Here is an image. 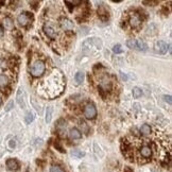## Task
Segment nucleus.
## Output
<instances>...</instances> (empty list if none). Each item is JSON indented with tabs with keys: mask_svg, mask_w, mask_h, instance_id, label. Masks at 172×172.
<instances>
[{
	"mask_svg": "<svg viewBox=\"0 0 172 172\" xmlns=\"http://www.w3.org/2000/svg\"><path fill=\"white\" fill-rule=\"evenodd\" d=\"M98 14L103 18V19L106 18V17H109V13L106 12V10H105V8L103 7V5H100V8L98 9Z\"/></svg>",
	"mask_w": 172,
	"mask_h": 172,
	"instance_id": "17",
	"label": "nucleus"
},
{
	"mask_svg": "<svg viewBox=\"0 0 172 172\" xmlns=\"http://www.w3.org/2000/svg\"><path fill=\"white\" fill-rule=\"evenodd\" d=\"M113 52H114V53H116V54H119V53H122V52H123V50H122L121 45H119V44L115 45V46L113 47Z\"/></svg>",
	"mask_w": 172,
	"mask_h": 172,
	"instance_id": "21",
	"label": "nucleus"
},
{
	"mask_svg": "<svg viewBox=\"0 0 172 172\" xmlns=\"http://www.w3.org/2000/svg\"><path fill=\"white\" fill-rule=\"evenodd\" d=\"M45 70H46V65H45V63L43 61H41V60H37V61L34 62V63L32 64V66H31L30 73L31 76H34V78H39V76H41L44 74Z\"/></svg>",
	"mask_w": 172,
	"mask_h": 172,
	"instance_id": "1",
	"label": "nucleus"
},
{
	"mask_svg": "<svg viewBox=\"0 0 172 172\" xmlns=\"http://www.w3.org/2000/svg\"><path fill=\"white\" fill-rule=\"evenodd\" d=\"M140 133L142 134V135H150L151 133V128L149 124H142L141 128H140Z\"/></svg>",
	"mask_w": 172,
	"mask_h": 172,
	"instance_id": "16",
	"label": "nucleus"
},
{
	"mask_svg": "<svg viewBox=\"0 0 172 172\" xmlns=\"http://www.w3.org/2000/svg\"><path fill=\"white\" fill-rule=\"evenodd\" d=\"M17 103L19 104L20 107L24 109L26 107V103H24V89L22 88H19L18 89V92H17Z\"/></svg>",
	"mask_w": 172,
	"mask_h": 172,
	"instance_id": "11",
	"label": "nucleus"
},
{
	"mask_svg": "<svg viewBox=\"0 0 172 172\" xmlns=\"http://www.w3.org/2000/svg\"><path fill=\"white\" fill-rule=\"evenodd\" d=\"M2 36H3V30H2V28L0 27V38H1Z\"/></svg>",
	"mask_w": 172,
	"mask_h": 172,
	"instance_id": "31",
	"label": "nucleus"
},
{
	"mask_svg": "<svg viewBox=\"0 0 172 172\" xmlns=\"http://www.w3.org/2000/svg\"><path fill=\"white\" fill-rule=\"evenodd\" d=\"M141 95H142L141 88H139V87H134L133 88V97L135 99L139 98V97H141Z\"/></svg>",
	"mask_w": 172,
	"mask_h": 172,
	"instance_id": "19",
	"label": "nucleus"
},
{
	"mask_svg": "<svg viewBox=\"0 0 172 172\" xmlns=\"http://www.w3.org/2000/svg\"><path fill=\"white\" fill-rule=\"evenodd\" d=\"M113 86V81L109 74H103L99 78V87L102 92H109Z\"/></svg>",
	"mask_w": 172,
	"mask_h": 172,
	"instance_id": "2",
	"label": "nucleus"
},
{
	"mask_svg": "<svg viewBox=\"0 0 172 172\" xmlns=\"http://www.w3.org/2000/svg\"><path fill=\"white\" fill-rule=\"evenodd\" d=\"M13 104H14L13 101H10V102L7 104V106H5V111H7V112L11 111V109H13Z\"/></svg>",
	"mask_w": 172,
	"mask_h": 172,
	"instance_id": "25",
	"label": "nucleus"
},
{
	"mask_svg": "<svg viewBox=\"0 0 172 172\" xmlns=\"http://www.w3.org/2000/svg\"><path fill=\"white\" fill-rule=\"evenodd\" d=\"M84 115L87 119H95L97 116V109L92 103H88L84 107Z\"/></svg>",
	"mask_w": 172,
	"mask_h": 172,
	"instance_id": "4",
	"label": "nucleus"
},
{
	"mask_svg": "<svg viewBox=\"0 0 172 172\" xmlns=\"http://www.w3.org/2000/svg\"><path fill=\"white\" fill-rule=\"evenodd\" d=\"M7 167L9 170L11 171H17L19 169V163H18L16 159L14 158H10L7 161Z\"/></svg>",
	"mask_w": 172,
	"mask_h": 172,
	"instance_id": "8",
	"label": "nucleus"
},
{
	"mask_svg": "<svg viewBox=\"0 0 172 172\" xmlns=\"http://www.w3.org/2000/svg\"><path fill=\"white\" fill-rule=\"evenodd\" d=\"M1 103H2V98L0 97V105H1Z\"/></svg>",
	"mask_w": 172,
	"mask_h": 172,
	"instance_id": "32",
	"label": "nucleus"
},
{
	"mask_svg": "<svg viewBox=\"0 0 172 172\" xmlns=\"http://www.w3.org/2000/svg\"><path fill=\"white\" fill-rule=\"evenodd\" d=\"M139 153L144 158H150L152 156V149H151L150 146H144L141 147Z\"/></svg>",
	"mask_w": 172,
	"mask_h": 172,
	"instance_id": "9",
	"label": "nucleus"
},
{
	"mask_svg": "<svg viewBox=\"0 0 172 172\" xmlns=\"http://www.w3.org/2000/svg\"><path fill=\"white\" fill-rule=\"evenodd\" d=\"M50 172H65V171H64V170L62 169L60 166L53 165L52 167H51V169H50Z\"/></svg>",
	"mask_w": 172,
	"mask_h": 172,
	"instance_id": "23",
	"label": "nucleus"
},
{
	"mask_svg": "<svg viewBox=\"0 0 172 172\" xmlns=\"http://www.w3.org/2000/svg\"><path fill=\"white\" fill-rule=\"evenodd\" d=\"M154 48H155V51H156L157 53H159V54H166L167 51L169 50V46L167 45V43H165V41H156Z\"/></svg>",
	"mask_w": 172,
	"mask_h": 172,
	"instance_id": "6",
	"label": "nucleus"
},
{
	"mask_svg": "<svg viewBox=\"0 0 172 172\" xmlns=\"http://www.w3.org/2000/svg\"><path fill=\"white\" fill-rule=\"evenodd\" d=\"M9 78L5 74H0V88H5L9 84Z\"/></svg>",
	"mask_w": 172,
	"mask_h": 172,
	"instance_id": "15",
	"label": "nucleus"
},
{
	"mask_svg": "<svg viewBox=\"0 0 172 172\" xmlns=\"http://www.w3.org/2000/svg\"><path fill=\"white\" fill-rule=\"evenodd\" d=\"M34 120V116H33V113H31V112H28V113L26 114V117H24V121H26V123H31V122Z\"/></svg>",
	"mask_w": 172,
	"mask_h": 172,
	"instance_id": "20",
	"label": "nucleus"
},
{
	"mask_svg": "<svg viewBox=\"0 0 172 172\" xmlns=\"http://www.w3.org/2000/svg\"><path fill=\"white\" fill-rule=\"evenodd\" d=\"M74 79H76V82L78 83V84H81V83L84 81V73H83V72H81V71L76 72Z\"/></svg>",
	"mask_w": 172,
	"mask_h": 172,
	"instance_id": "18",
	"label": "nucleus"
},
{
	"mask_svg": "<svg viewBox=\"0 0 172 172\" xmlns=\"http://www.w3.org/2000/svg\"><path fill=\"white\" fill-rule=\"evenodd\" d=\"M71 154L73 155V156H76V157H78V158H81V157H83L85 155V153L84 152H82V151H80V150H73L71 152Z\"/></svg>",
	"mask_w": 172,
	"mask_h": 172,
	"instance_id": "22",
	"label": "nucleus"
},
{
	"mask_svg": "<svg viewBox=\"0 0 172 172\" xmlns=\"http://www.w3.org/2000/svg\"><path fill=\"white\" fill-rule=\"evenodd\" d=\"M164 99H165L166 102H168L169 104H171L172 100H171V96H164Z\"/></svg>",
	"mask_w": 172,
	"mask_h": 172,
	"instance_id": "28",
	"label": "nucleus"
},
{
	"mask_svg": "<svg viewBox=\"0 0 172 172\" xmlns=\"http://www.w3.org/2000/svg\"><path fill=\"white\" fill-rule=\"evenodd\" d=\"M44 32H45V34H46L47 36L49 37V38H51V39H55V38H57V33H55L54 29L51 28V27L45 26L44 27Z\"/></svg>",
	"mask_w": 172,
	"mask_h": 172,
	"instance_id": "12",
	"label": "nucleus"
},
{
	"mask_svg": "<svg viewBox=\"0 0 172 172\" xmlns=\"http://www.w3.org/2000/svg\"><path fill=\"white\" fill-rule=\"evenodd\" d=\"M69 136H70V138H71V139H80V138L82 137V133H81L80 130L73 128H71V130H70Z\"/></svg>",
	"mask_w": 172,
	"mask_h": 172,
	"instance_id": "13",
	"label": "nucleus"
},
{
	"mask_svg": "<svg viewBox=\"0 0 172 172\" xmlns=\"http://www.w3.org/2000/svg\"><path fill=\"white\" fill-rule=\"evenodd\" d=\"M51 113H52V109H51V107H48V109H47V117H46V121L47 122H50Z\"/></svg>",
	"mask_w": 172,
	"mask_h": 172,
	"instance_id": "24",
	"label": "nucleus"
},
{
	"mask_svg": "<svg viewBox=\"0 0 172 172\" xmlns=\"http://www.w3.org/2000/svg\"><path fill=\"white\" fill-rule=\"evenodd\" d=\"M81 1H68V0H66L65 1V5H81Z\"/></svg>",
	"mask_w": 172,
	"mask_h": 172,
	"instance_id": "26",
	"label": "nucleus"
},
{
	"mask_svg": "<svg viewBox=\"0 0 172 172\" xmlns=\"http://www.w3.org/2000/svg\"><path fill=\"white\" fill-rule=\"evenodd\" d=\"M60 24H61L62 29L65 31H71L73 30V22L68 18H62L60 20Z\"/></svg>",
	"mask_w": 172,
	"mask_h": 172,
	"instance_id": "7",
	"label": "nucleus"
},
{
	"mask_svg": "<svg viewBox=\"0 0 172 172\" xmlns=\"http://www.w3.org/2000/svg\"><path fill=\"white\" fill-rule=\"evenodd\" d=\"M144 5H158V1H144Z\"/></svg>",
	"mask_w": 172,
	"mask_h": 172,
	"instance_id": "27",
	"label": "nucleus"
},
{
	"mask_svg": "<svg viewBox=\"0 0 172 172\" xmlns=\"http://www.w3.org/2000/svg\"><path fill=\"white\" fill-rule=\"evenodd\" d=\"M124 172H134V171L130 167H126V168H124Z\"/></svg>",
	"mask_w": 172,
	"mask_h": 172,
	"instance_id": "30",
	"label": "nucleus"
},
{
	"mask_svg": "<svg viewBox=\"0 0 172 172\" xmlns=\"http://www.w3.org/2000/svg\"><path fill=\"white\" fill-rule=\"evenodd\" d=\"M126 46L130 49H135L138 51H146L148 49V46L141 39H128L126 41Z\"/></svg>",
	"mask_w": 172,
	"mask_h": 172,
	"instance_id": "3",
	"label": "nucleus"
},
{
	"mask_svg": "<svg viewBox=\"0 0 172 172\" xmlns=\"http://www.w3.org/2000/svg\"><path fill=\"white\" fill-rule=\"evenodd\" d=\"M31 20H32V15L30 13H28V12H24L17 17V22L22 27L27 26Z\"/></svg>",
	"mask_w": 172,
	"mask_h": 172,
	"instance_id": "5",
	"label": "nucleus"
},
{
	"mask_svg": "<svg viewBox=\"0 0 172 172\" xmlns=\"http://www.w3.org/2000/svg\"><path fill=\"white\" fill-rule=\"evenodd\" d=\"M141 24V18H140L139 15L137 14H133L130 18V24H131L133 28H137V27L140 26Z\"/></svg>",
	"mask_w": 172,
	"mask_h": 172,
	"instance_id": "10",
	"label": "nucleus"
},
{
	"mask_svg": "<svg viewBox=\"0 0 172 172\" xmlns=\"http://www.w3.org/2000/svg\"><path fill=\"white\" fill-rule=\"evenodd\" d=\"M15 140H11V141H10V147H11V148H15Z\"/></svg>",
	"mask_w": 172,
	"mask_h": 172,
	"instance_id": "29",
	"label": "nucleus"
},
{
	"mask_svg": "<svg viewBox=\"0 0 172 172\" xmlns=\"http://www.w3.org/2000/svg\"><path fill=\"white\" fill-rule=\"evenodd\" d=\"M3 26H5V28L8 29V30H12V29L14 28L13 20H12L10 17H5V19H3Z\"/></svg>",
	"mask_w": 172,
	"mask_h": 172,
	"instance_id": "14",
	"label": "nucleus"
}]
</instances>
